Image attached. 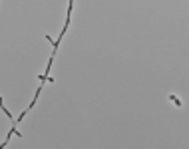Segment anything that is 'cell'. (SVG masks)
<instances>
[{
  "label": "cell",
  "instance_id": "6da1fadb",
  "mask_svg": "<svg viewBox=\"0 0 189 149\" xmlns=\"http://www.w3.org/2000/svg\"><path fill=\"white\" fill-rule=\"evenodd\" d=\"M169 102H171L175 108H181V106H183V104H181V100H179L177 96H169Z\"/></svg>",
  "mask_w": 189,
  "mask_h": 149
}]
</instances>
